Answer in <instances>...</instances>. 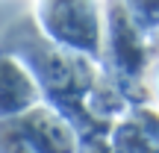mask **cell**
<instances>
[{
	"instance_id": "cell-1",
	"label": "cell",
	"mask_w": 159,
	"mask_h": 153,
	"mask_svg": "<svg viewBox=\"0 0 159 153\" xmlns=\"http://www.w3.org/2000/svg\"><path fill=\"white\" fill-rule=\"evenodd\" d=\"M0 153H77V136L53 109L35 103L0 118Z\"/></svg>"
},
{
	"instance_id": "cell-2",
	"label": "cell",
	"mask_w": 159,
	"mask_h": 153,
	"mask_svg": "<svg viewBox=\"0 0 159 153\" xmlns=\"http://www.w3.org/2000/svg\"><path fill=\"white\" fill-rule=\"evenodd\" d=\"M39 103V88L35 79L18 59L0 56V118L27 112Z\"/></svg>"
},
{
	"instance_id": "cell-3",
	"label": "cell",
	"mask_w": 159,
	"mask_h": 153,
	"mask_svg": "<svg viewBox=\"0 0 159 153\" xmlns=\"http://www.w3.org/2000/svg\"><path fill=\"white\" fill-rule=\"evenodd\" d=\"M156 91H159V71H156Z\"/></svg>"
}]
</instances>
